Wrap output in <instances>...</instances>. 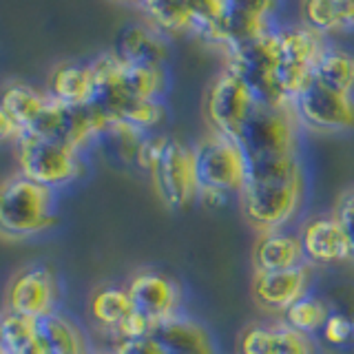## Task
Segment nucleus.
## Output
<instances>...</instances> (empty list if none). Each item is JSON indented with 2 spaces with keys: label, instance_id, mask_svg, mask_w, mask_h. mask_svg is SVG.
I'll return each instance as SVG.
<instances>
[{
  "label": "nucleus",
  "instance_id": "nucleus-1",
  "mask_svg": "<svg viewBox=\"0 0 354 354\" xmlns=\"http://www.w3.org/2000/svg\"><path fill=\"white\" fill-rule=\"evenodd\" d=\"M246 186L239 195L243 217L259 232L283 230L301 213L306 169L299 155L246 160Z\"/></svg>",
  "mask_w": 354,
  "mask_h": 354
},
{
  "label": "nucleus",
  "instance_id": "nucleus-2",
  "mask_svg": "<svg viewBox=\"0 0 354 354\" xmlns=\"http://www.w3.org/2000/svg\"><path fill=\"white\" fill-rule=\"evenodd\" d=\"M55 224V191L9 175L0 182V232L7 237H33Z\"/></svg>",
  "mask_w": 354,
  "mask_h": 354
},
{
  "label": "nucleus",
  "instance_id": "nucleus-3",
  "mask_svg": "<svg viewBox=\"0 0 354 354\" xmlns=\"http://www.w3.org/2000/svg\"><path fill=\"white\" fill-rule=\"evenodd\" d=\"M226 53V69L237 73L257 97L261 106H290L279 80V55H277V27L268 33L239 42Z\"/></svg>",
  "mask_w": 354,
  "mask_h": 354
},
{
  "label": "nucleus",
  "instance_id": "nucleus-4",
  "mask_svg": "<svg viewBox=\"0 0 354 354\" xmlns=\"http://www.w3.org/2000/svg\"><path fill=\"white\" fill-rule=\"evenodd\" d=\"M140 9L164 38L195 36L221 47V0H144Z\"/></svg>",
  "mask_w": 354,
  "mask_h": 354
},
{
  "label": "nucleus",
  "instance_id": "nucleus-5",
  "mask_svg": "<svg viewBox=\"0 0 354 354\" xmlns=\"http://www.w3.org/2000/svg\"><path fill=\"white\" fill-rule=\"evenodd\" d=\"M16 147L18 173L51 191L69 186L84 175L82 153L66 147L64 142L22 133Z\"/></svg>",
  "mask_w": 354,
  "mask_h": 354
},
{
  "label": "nucleus",
  "instance_id": "nucleus-6",
  "mask_svg": "<svg viewBox=\"0 0 354 354\" xmlns=\"http://www.w3.org/2000/svg\"><path fill=\"white\" fill-rule=\"evenodd\" d=\"M193 155L199 191H217L230 197L241 195L246 186L248 162L235 140L210 131L195 142Z\"/></svg>",
  "mask_w": 354,
  "mask_h": 354
},
{
  "label": "nucleus",
  "instance_id": "nucleus-7",
  "mask_svg": "<svg viewBox=\"0 0 354 354\" xmlns=\"http://www.w3.org/2000/svg\"><path fill=\"white\" fill-rule=\"evenodd\" d=\"M301 131L304 127L299 124L292 104L281 109L259 104L237 144L246 155V160L272 158V155H299Z\"/></svg>",
  "mask_w": 354,
  "mask_h": 354
},
{
  "label": "nucleus",
  "instance_id": "nucleus-8",
  "mask_svg": "<svg viewBox=\"0 0 354 354\" xmlns=\"http://www.w3.org/2000/svg\"><path fill=\"white\" fill-rule=\"evenodd\" d=\"M257 106V97L252 95L246 82L230 69H224L208 86L204 115L210 124V131L237 142Z\"/></svg>",
  "mask_w": 354,
  "mask_h": 354
},
{
  "label": "nucleus",
  "instance_id": "nucleus-9",
  "mask_svg": "<svg viewBox=\"0 0 354 354\" xmlns=\"http://www.w3.org/2000/svg\"><path fill=\"white\" fill-rule=\"evenodd\" d=\"M326 40L304 25L277 27V55H279V80L288 100H292L313 82L315 64Z\"/></svg>",
  "mask_w": 354,
  "mask_h": 354
},
{
  "label": "nucleus",
  "instance_id": "nucleus-10",
  "mask_svg": "<svg viewBox=\"0 0 354 354\" xmlns=\"http://www.w3.org/2000/svg\"><path fill=\"white\" fill-rule=\"evenodd\" d=\"M155 191L162 202L173 210H184L197 202V171L193 147L182 140L169 138L151 173Z\"/></svg>",
  "mask_w": 354,
  "mask_h": 354
},
{
  "label": "nucleus",
  "instance_id": "nucleus-11",
  "mask_svg": "<svg viewBox=\"0 0 354 354\" xmlns=\"http://www.w3.org/2000/svg\"><path fill=\"white\" fill-rule=\"evenodd\" d=\"M299 124L317 133H343L354 129V95L337 93L310 82L292 100Z\"/></svg>",
  "mask_w": 354,
  "mask_h": 354
},
{
  "label": "nucleus",
  "instance_id": "nucleus-12",
  "mask_svg": "<svg viewBox=\"0 0 354 354\" xmlns=\"http://www.w3.org/2000/svg\"><path fill=\"white\" fill-rule=\"evenodd\" d=\"M7 313L42 319L55 313L58 281L47 266H31L18 272L7 288Z\"/></svg>",
  "mask_w": 354,
  "mask_h": 354
},
{
  "label": "nucleus",
  "instance_id": "nucleus-13",
  "mask_svg": "<svg viewBox=\"0 0 354 354\" xmlns=\"http://www.w3.org/2000/svg\"><path fill=\"white\" fill-rule=\"evenodd\" d=\"M281 0H221V51L274 29L272 18Z\"/></svg>",
  "mask_w": 354,
  "mask_h": 354
},
{
  "label": "nucleus",
  "instance_id": "nucleus-14",
  "mask_svg": "<svg viewBox=\"0 0 354 354\" xmlns=\"http://www.w3.org/2000/svg\"><path fill=\"white\" fill-rule=\"evenodd\" d=\"M131 304L155 324L182 315V288L169 274L158 270H140L127 286Z\"/></svg>",
  "mask_w": 354,
  "mask_h": 354
},
{
  "label": "nucleus",
  "instance_id": "nucleus-15",
  "mask_svg": "<svg viewBox=\"0 0 354 354\" xmlns=\"http://www.w3.org/2000/svg\"><path fill=\"white\" fill-rule=\"evenodd\" d=\"M310 283H313V266L304 261L286 270H254L250 290L257 306L270 313H283L297 299L310 292Z\"/></svg>",
  "mask_w": 354,
  "mask_h": 354
},
{
  "label": "nucleus",
  "instance_id": "nucleus-16",
  "mask_svg": "<svg viewBox=\"0 0 354 354\" xmlns=\"http://www.w3.org/2000/svg\"><path fill=\"white\" fill-rule=\"evenodd\" d=\"M310 266H337L352 261L348 237L335 213L308 217L299 232Z\"/></svg>",
  "mask_w": 354,
  "mask_h": 354
},
{
  "label": "nucleus",
  "instance_id": "nucleus-17",
  "mask_svg": "<svg viewBox=\"0 0 354 354\" xmlns=\"http://www.w3.org/2000/svg\"><path fill=\"white\" fill-rule=\"evenodd\" d=\"M47 93L64 106H88L95 102V77L91 62H62L49 75Z\"/></svg>",
  "mask_w": 354,
  "mask_h": 354
},
{
  "label": "nucleus",
  "instance_id": "nucleus-18",
  "mask_svg": "<svg viewBox=\"0 0 354 354\" xmlns=\"http://www.w3.org/2000/svg\"><path fill=\"white\" fill-rule=\"evenodd\" d=\"M173 354H219L213 335L204 324L186 315H175L158 324L153 335Z\"/></svg>",
  "mask_w": 354,
  "mask_h": 354
},
{
  "label": "nucleus",
  "instance_id": "nucleus-19",
  "mask_svg": "<svg viewBox=\"0 0 354 354\" xmlns=\"http://www.w3.org/2000/svg\"><path fill=\"white\" fill-rule=\"evenodd\" d=\"M113 53L131 64L164 66L169 60V42L158 29L147 25H127L118 33Z\"/></svg>",
  "mask_w": 354,
  "mask_h": 354
},
{
  "label": "nucleus",
  "instance_id": "nucleus-20",
  "mask_svg": "<svg viewBox=\"0 0 354 354\" xmlns=\"http://www.w3.org/2000/svg\"><path fill=\"white\" fill-rule=\"evenodd\" d=\"M306 254L301 239L295 232L288 230H272L261 232L257 243L252 248V266L254 270L270 272V270H286L304 263Z\"/></svg>",
  "mask_w": 354,
  "mask_h": 354
},
{
  "label": "nucleus",
  "instance_id": "nucleus-21",
  "mask_svg": "<svg viewBox=\"0 0 354 354\" xmlns=\"http://www.w3.org/2000/svg\"><path fill=\"white\" fill-rule=\"evenodd\" d=\"M38 330L44 354H93L80 326L58 310L38 319Z\"/></svg>",
  "mask_w": 354,
  "mask_h": 354
},
{
  "label": "nucleus",
  "instance_id": "nucleus-22",
  "mask_svg": "<svg viewBox=\"0 0 354 354\" xmlns=\"http://www.w3.org/2000/svg\"><path fill=\"white\" fill-rule=\"evenodd\" d=\"M49 93L38 91L31 84L25 82H9L0 91V104L7 113L14 118V122L20 127L22 133H29L36 122L40 120L42 111L49 104Z\"/></svg>",
  "mask_w": 354,
  "mask_h": 354
},
{
  "label": "nucleus",
  "instance_id": "nucleus-23",
  "mask_svg": "<svg viewBox=\"0 0 354 354\" xmlns=\"http://www.w3.org/2000/svg\"><path fill=\"white\" fill-rule=\"evenodd\" d=\"M313 82L330 91L354 95V53L337 44H326L315 64Z\"/></svg>",
  "mask_w": 354,
  "mask_h": 354
},
{
  "label": "nucleus",
  "instance_id": "nucleus-24",
  "mask_svg": "<svg viewBox=\"0 0 354 354\" xmlns=\"http://www.w3.org/2000/svg\"><path fill=\"white\" fill-rule=\"evenodd\" d=\"M133 313L131 297L127 288L120 286H100L88 299V317L95 326L115 332L120 324Z\"/></svg>",
  "mask_w": 354,
  "mask_h": 354
},
{
  "label": "nucleus",
  "instance_id": "nucleus-25",
  "mask_svg": "<svg viewBox=\"0 0 354 354\" xmlns=\"http://www.w3.org/2000/svg\"><path fill=\"white\" fill-rule=\"evenodd\" d=\"M0 337H3V354H44L38 319L5 310L0 317Z\"/></svg>",
  "mask_w": 354,
  "mask_h": 354
},
{
  "label": "nucleus",
  "instance_id": "nucleus-26",
  "mask_svg": "<svg viewBox=\"0 0 354 354\" xmlns=\"http://www.w3.org/2000/svg\"><path fill=\"white\" fill-rule=\"evenodd\" d=\"M281 315H283L281 321L288 328L313 337L324 330V324L330 315V306L321 297L308 292L306 297L297 299L292 306H288V310H283Z\"/></svg>",
  "mask_w": 354,
  "mask_h": 354
},
{
  "label": "nucleus",
  "instance_id": "nucleus-27",
  "mask_svg": "<svg viewBox=\"0 0 354 354\" xmlns=\"http://www.w3.org/2000/svg\"><path fill=\"white\" fill-rule=\"evenodd\" d=\"M301 25L324 40L346 33L339 0H301Z\"/></svg>",
  "mask_w": 354,
  "mask_h": 354
},
{
  "label": "nucleus",
  "instance_id": "nucleus-28",
  "mask_svg": "<svg viewBox=\"0 0 354 354\" xmlns=\"http://www.w3.org/2000/svg\"><path fill=\"white\" fill-rule=\"evenodd\" d=\"M115 120L127 122V124L136 127L144 133H151L158 129L166 118V106L162 100H138L131 97L122 104L113 115Z\"/></svg>",
  "mask_w": 354,
  "mask_h": 354
},
{
  "label": "nucleus",
  "instance_id": "nucleus-29",
  "mask_svg": "<svg viewBox=\"0 0 354 354\" xmlns=\"http://www.w3.org/2000/svg\"><path fill=\"white\" fill-rule=\"evenodd\" d=\"M321 339L332 348H346L354 343V317L343 310H330L321 330Z\"/></svg>",
  "mask_w": 354,
  "mask_h": 354
},
{
  "label": "nucleus",
  "instance_id": "nucleus-30",
  "mask_svg": "<svg viewBox=\"0 0 354 354\" xmlns=\"http://www.w3.org/2000/svg\"><path fill=\"white\" fill-rule=\"evenodd\" d=\"M274 332V354H317V343L313 337L288 328L283 321L272 324Z\"/></svg>",
  "mask_w": 354,
  "mask_h": 354
},
{
  "label": "nucleus",
  "instance_id": "nucleus-31",
  "mask_svg": "<svg viewBox=\"0 0 354 354\" xmlns=\"http://www.w3.org/2000/svg\"><path fill=\"white\" fill-rule=\"evenodd\" d=\"M239 354H274L272 326H263V324L248 326L239 339Z\"/></svg>",
  "mask_w": 354,
  "mask_h": 354
},
{
  "label": "nucleus",
  "instance_id": "nucleus-32",
  "mask_svg": "<svg viewBox=\"0 0 354 354\" xmlns=\"http://www.w3.org/2000/svg\"><path fill=\"white\" fill-rule=\"evenodd\" d=\"M166 142H169V138H166V136L147 133L144 140H142V144H140L138 153H136V162H133V164H136L140 171L151 175L153 169H155V164H158V160H160L164 147H166Z\"/></svg>",
  "mask_w": 354,
  "mask_h": 354
},
{
  "label": "nucleus",
  "instance_id": "nucleus-33",
  "mask_svg": "<svg viewBox=\"0 0 354 354\" xmlns=\"http://www.w3.org/2000/svg\"><path fill=\"white\" fill-rule=\"evenodd\" d=\"M158 328L153 319H149L147 315H142L140 310L133 308V313L122 321L120 328L115 330V337L118 341L122 339H144V337H151L153 330Z\"/></svg>",
  "mask_w": 354,
  "mask_h": 354
},
{
  "label": "nucleus",
  "instance_id": "nucleus-34",
  "mask_svg": "<svg viewBox=\"0 0 354 354\" xmlns=\"http://www.w3.org/2000/svg\"><path fill=\"white\" fill-rule=\"evenodd\" d=\"M115 354H173L169 348L160 343L155 337L144 339H122L113 348Z\"/></svg>",
  "mask_w": 354,
  "mask_h": 354
},
{
  "label": "nucleus",
  "instance_id": "nucleus-35",
  "mask_svg": "<svg viewBox=\"0 0 354 354\" xmlns=\"http://www.w3.org/2000/svg\"><path fill=\"white\" fill-rule=\"evenodd\" d=\"M337 219L341 221L343 226V232H346L348 237V246H350V257L354 261V188L348 193H343L339 204H337V210H335Z\"/></svg>",
  "mask_w": 354,
  "mask_h": 354
},
{
  "label": "nucleus",
  "instance_id": "nucleus-36",
  "mask_svg": "<svg viewBox=\"0 0 354 354\" xmlns=\"http://www.w3.org/2000/svg\"><path fill=\"white\" fill-rule=\"evenodd\" d=\"M20 136H22L20 127L14 122V118H11L3 109V104H0V142H18Z\"/></svg>",
  "mask_w": 354,
  "mask_h": 354
},
{
  "label": "nucleus",
  "instance_id": "nucleus-37",
  "mask_svg": "<svg viewBox=\"0 0 354 354\" xmlns=\"http://www.w3.org/2000/svg\"><path fill=\"white\" fill-rule=\"evenodd\" d=\"M120 3H131V5H136V7H140L144 0H120Z\"/></svg>",
  "mask_w": 354,
  "mask_h": 354
},
{
  "label": "nucleus",
  "instance_id": "nucleus-38",
  "mask_svg": "<svg viewBox=\"0 0 354 354\" xmlns=\"http://www.w3.org/2000/svg\"><path fill=\"white\" fill-rule=\"evenodd\" d=\"M0 354H3V337H0Z\"/></svg>",
  "mask_w": 354,
  "mask_h": 354
},
{
  "label": "nucleus",
  "instance_id": "nucleus-39",
  "mask_svg": "<svg viewBox=\"0 0 354 354\" xmlns=\"http://www.w3.org/2000/svg\"><path fill=\"white\" fill-rule=\"evenodd\" d=\"M100 354H115V352H100Z\"/></svg>",
  "mask_w": 354,
  "mask_h": 354
}]
</instances>
